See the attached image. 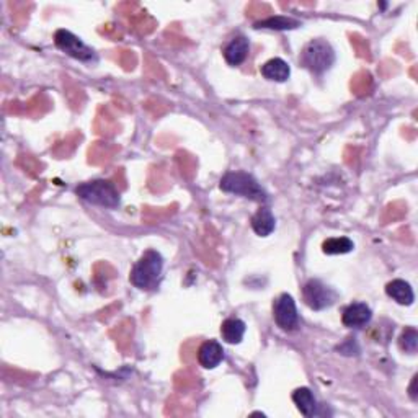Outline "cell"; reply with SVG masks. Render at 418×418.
<instances>
[{
	"mask_svg": "<svg viewBox=\"0 0 418 418\" xmlns=\"http://www.w3.org/2000/svg\"><path fill=\"white\" fill-rule=\"evenodd\" d=\"M164 272V257L154 249L146 250L131 268L130 281L141 291H149L159 284Z\"/></svg>",
	"mask_w": 418,
	"mask_h": 418,
	"instance_id": "obj_1",
	"label": "cell"
},
{
	"mask_svg": "<svg viewBox=\"0 0 418 418\" xmlns=\"http://www.w3.org/2000/svg\"><path fill=\"white\" fill-rule=\"evenodd\" d=\"M219 188L224 193L240 196V198L255 201V203H267L268 195L260 181L253 175L242 170L228 172L219 181Z\"/></svg>",
	"mask_w": 418,
	"mask_h": 418,
	"instance_id": "obj_2",
	"label": "cell"
},
{
	"mask_svg": "<svg viewBox=\"0 0 418 418\" xmlns=\"http://www.w3.org/2000/svg\"><path fill=\"white\" fill-rule=\"evenodd\" d=\"M337 61L335 49L332 48V44L327 39L317 38L311 39L306 46L302 48L301 56H299V62L304 69H307L312 76L321 77L323 74L330 71L333 64Z\"/></svg>",
	"mask_w": 418,
	"mask_h": 418,
	"instance_id": "obj_3",
	"label": "cell"
},
{
	"mask_svg": "<svg viewBox=\"0 0 418 418\" xmlns=\"http://www.w3.org/2000/svg\"><path fill=\"white\" fill-rule=\"evenodd\" d=\"M76 195L81 200L87 201L88 204L102 206V208L108 209H115L121 203V195L115 183L105 179H97L81 183L76 188Z\"/></svg>",
	"mask_w": 418,
	"mask_h": 418,
	"instance_id": "obj_4",
	"label": "cell"
},
{
	"mask_svg": "<svg viewBox=\"0 0 418 418\" xmlns=\"http://www.w3.org/2000/svg\"><path fill=\"white\" fill-rule=\"evenodd\" d=\"M338 293L335 289L327 286L321 279H309L302 286V301L311 311L321 312L330 309L337 302Z\"/></svg>",
	"mask_w": 418,
	"mask_h": 418,
	"instance_id": "obj_5",
	"label": "cell"
},
{
	"mask_svg": "<svg viewBox=\"0 0 418 418\" xmlns=\"http://www.w3.org/2000/svg\"><path fill=\"white\" fill-rule=\"evenodd\" d=\"M54 44L59 51L81 62H92L95 59V51L69 29H57L54 33Z\"/></svg>",
	"mask_w": 418,
	"mask_h": 418,
	"instance_id": "obj_6",
	"label": "cell"
},
{
	"mask_svg": "<svg viewBox=\"0 0 418 418\" xmlns=\"http://www.w3.org/2000/svg\"><path fill=\"white\" fill-rule=\"evenodd\" d=\"M273 319L274 323L281 328L283 332H294L299 327V314L296 307V301L291 294L283 293L273 302Z\"/></svg>",
	"mask_w": 418,
	"mask_h": 418,
	"instance_id": "obj_7",
	"label": "cell"
},
{
	"mask_svg": "<svg viewBox=\"0 0 418 418\" xmlns=\"http://www.w3.org/2000/svg\"><path fill=\"white\" fill-rule=\"evenodd\" d=\"M372 311L366 302H353L343 309L342 323L348 328H363L371 322Z\"/></svg>",
	"mask_w": 418,
	"mask_h": 418,
	"instance_id": "obj_8",
	"label": "cell"
},
{
	"mask_svg": "<svg viewBox=\"0 0 418 418\" xmlns=\"http://www.w3.org/2000/svg\"><path fill=\"white\" fill-rule=\"evenodd\" d=\"M249 53H250V43H249V38L244 36V34H239V36L230 39L223 49V56L225 59V62L232 67H237L240 64H244L245 59L249 57Z\"/></svg>",
	"mask_w": 418,
	"mask_h": 418,
	"instance_id": "obj_9",
	"label": "cell"
},
{
	"mask_svg": "<svg viewBox=\"0 0 418 418\" xmlns=\"http://www.w3.org/2000/svg\"><path fill=\"white\" fill-rule=\"evenodd\" d=\"M224 361V347L218 340H206L198 350V363L204 370H214Z\"/></svg>",
	"mask_w": 418,
	"mask_h": 418,
	"instance_id": "obj_10",
	"label": "cell"
},
{
	"mask_svg": "<svg viewBox=\"0 0 418 418\" xmlns=\"http://www.w3.org/2000/svg\"><path fill=\"white\" fill-rule=\"evenodd\" d=\"M250 225H252L253 232L260 235V237H268L273 234V230L277 229V218H274L273 211L268 206H262L257 213L250 219Z\"/></svg>",
	"mask_w": 418,
	"mask_h": 418,
	"instance_id": "obj_11",
	"label": "cell"
},
{
	"mask_svg": "<svg viewBox=\"0 0 418 418\" xmlns=\"http://www.w3.org/2000/svg\"><path fill=\"white\" fill-rule=\"evenodd\" d=\"M386 294L392 301H396L400 306H412L415 301L414 288L405 279H392L386 284Z\"/></svg>",
	"mask_w": 418,
	"mask_h": 418,
	"instance_id": "obj_12",
	"label": "cell"
},
{
	"mask_svg": "<svg viewBox=\"0 0 418 418\" xmlns=\"http://www.w3.org/2000/svg\"><path fill=\"white\" fill-rule=\"evenodd\" d=\"M260 72L270 82H286L291 76V67L284 59L273 57L260 67Z\"/></svg>",
	"mask_w": 418,
	"mask_h": 418,
	"instance_id": "obj_13",
	"label": "cell"
},
{
	"mask_svg": "<svg viewBox=\"0 0 418 418\" xmlns=\"http://www.w3.org/2000/svg\"><path fill=\"white\" fill-rule=\"evenodd\" d=\"M245 332H247V326L242 319L230 317L221 323V337L229 345H239L244 340Z\"/></svg>",
	"mask_w": 418,
	"mask_h": 418,
	"instance_id": "obj_14",
	"label": "cell"
},
{
	"mask_svg": "<svg viewBox=\"0 0 418 418\" xmlns=\"http://www.w3.org/2000/svg\"><path fill=\"white\" fill-rule=\"evenodd\" d=\"M299 27H302V22L286 15H273L253 25V28L257 29H274V32H286V29H296Z\"/></svg>",
	"mask_w": 418,
	"mask_h": 418,
	"instance_id": "obj_15",
	"label": "cell"
},
{
	"mask_svg": "<svg viewBox=\"0 0 418 418\" xmlns=\"http://www.w3.org/2000/svg\"><path fill=\"white\" fill-rule=\"evenodd\" d=\"M293 402L304 417H314L317 414V400L309 387H299L293 392Z\"/></svg>",
	"mask_w": 418,
	"mask_h": 418,
	"instance_id": "obj_16",
	"label": "cell"
},
{
	"mask_svg": "<svg viewBox=\"0 0 418 418\" xmlns=\"http://www.w3.org/2000/svg\"><path fill=\"white\" fill-rule=\"evenodd\" d=\"M355 249V242L348 237H330L323 240L322 252L326 255H345Z\"/></svg>",
	"mask_w": 418,
	"mask_h": 418,
	"instance_id": "obj_17",
	"label": "cell"
},
{
	"mask_svg": "<svg viewBox=\"0 0 418 418\" xmlns=\"http://www.w3.org/2000/svg\"><path fill=\"white\" fill-rule=\"evenodd\" d=\"M399 348L404 353L415 355L418 350V332L415 327H407L399 337Z\"/></svg>",
	"mask_w": 418,
	"mask_h": 418,
	"instance_id": "obj_18",
	"label": "cell"
},
{
	"mask_svg": "<svg viewBox=\"0 0 418 418\" xmlns=\"http://www.w3.org/2000/svg\"><path fill=\"white\" fill-rule=\"evenodd\" d=\"M337 350L342 353V355H358L360 353V348L356 345V338H348L345 343L337 347Z\"/></svg>",
	"mask_w": 418,
	"mask_h": 418,
	"instance_id": "obj_19",
	"label": "cell"
},
{
	"mask_svg": "<svg viewBox=\"0 0 418 418\" xmlns=\"http://www.w3.org/2000/svg\"><path fill=\"white\" fill-rule=\"evenodd\" d=\"M417 382H418V376L415 375L414 377H412V384H410V387H409V396H410V399L414 400V402H417V400H418V394H417Z\"/></svg>",
	"mask_w": 418,
	"mask_h": 418,
	"instance_id": "obj_20",
	"label": "cell"
}]
</instances>
